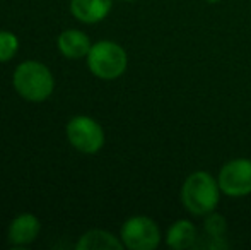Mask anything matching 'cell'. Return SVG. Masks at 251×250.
<instances>
[{
	"instance_id": "6da1fadb",
	"label": "cell",
	"mask_w": 251,
	"mask_h": 250,
	"mask_svg": "<svg viewBox=\"0 0 251 250\" xmlns=\"http://www.w3.org/2000/svg\"><path fill=\"white\" fill-rule=\"evenodd\" d=\"M221 194L222 190L214 175L205 170H197L181 184L179 200L192 216L205 218L217 209Z\"/></svg>"
},
{
	"instance_id": "7a4b0ae2",
	"label": "cell",
	"mask_w": 251,
	"mask_h": 250,
	"mask_svg": "<svg viewBox=\"0 0 251 250\" xmlns=\"http://www.w3.org/2000/svg\"><path fill=\"white\" fill-rule=\"evenodd\" d=\"M16 93L29 103H43L55 91V77L45 63L38 60L21 62L12 76Z\"/></svg>"
},
{
	"instance_id": "3957f363",
	"label": "cell",
	"mask_w": 251,
	"mask_h": 250,
	"mask_svg": "<svg viewBox=\"0 0 251 250\" xmlns=\"http://www.w3.org/2000/svg\"><path fill=\"white\" fill-rule=\"evenodd\" d=\"M87 69L94 77L102 81H115L125 74L128 67V55L125 48L111 40L93 43L86 57Z\"/></svg>"
},
{
	"instance_id": "277c9868",
	"label": "cell",
	"mask_w": 251,
	"mask_h": 250,
	"mask_svg": "<svg viewBox=\"0 0 251 250\" xmlns=\"http://www.w3.org/2000/svg\"><path fill=\"white\" fill-rule=\"evenodd\" d=\"M65 134L74 149L82 154H96L104 146V130L100 122L87 115H75L69 120Z\"/></svg>"
},
{
	"instance_id": "5b68a950",
	"label": "cell",
	"mask_w": 251,
	"mask_h": 250,
	"mask_svg": "<svg viewBox=\"0 0 251 250\" xmlns=\"http://www.w3.org/2000/svg\"><path fill=\"white\" fill-rule=\"evenodd\" d=\"M120 240L128 250H155L162 240L157 223L149 216H132L122 224Z\"/></svg>"
},
{
	"instance_id": "8992f818",
	"label": "cell",
	"mask_w": 251,
	"mask_h": 250,
	"mask_svg": "<svg viewBox=\"0 0 251 250\" xmlns=\"http://www.w3.org/2000/svg\"><path fill=\"white\" fill-rule=\"evenodd\" d=\"M222 194L232 199H241L251 194V160L236 158L222 165L217 175Z\"/></svg>"
},
{
	"instance_id": "52a82bcc",
	"label": "cell",
	"mask_w": 251,
	"mask_h": 250,
	"mask_svg": "<svg viewBox=\"0 0 251 250\" xmlns=\"http://www.w3.org/2000/svg\"><path fill=\"white\" fill-rule=\"evenodd\" d=\"M40 230L41 223L34 214H19L10 221L9 230H7V240L12 247H27L38 238Z\"/></svg>"
},
{
	"instance_id": "ba28073f",
	"label": "cell",
	"mask_w": 251,
	"mask_h": 250,
	"mask_svg": "<svg viewBox=\"0 0 251 250\" xmlns=\"http://www.w3.org/2000/svg\"><path fill=\"white\" fill-rule=\"evenodd\" d=\"M56 47L58 52L69 60H79V58H86L89 54L91 47V38L87 36L84 31L79 29H67L60 33L58 40H56Z\"/></svg>"
},
{
	"instance_id": "9c48e42d",
	"label": "cell",
	"mask_w": 251,
	"mask_h": 250,
	"mask_svg": "<svg viewBox=\"0 0 251 250\" xmlns=\"http://www.w3.org/2000/svg\"><path fill=\"white\" fill-rule=\"evenodd\" d=\"M113 0H70V14L79 23L98 24L111 12Z\"/></svg>"
},
{
	"instance_id": "30bf717a",
	"label": "cell",
	"mask_w": 251,
	"mask_h": 250,
	"mask_svg": "<svg viewBox=\"0 0 251 250\" xmlns=\"http://www.w3.org/2000/svg\"><path fill=\"white\" fill-rule=\"evenodd\" d=\"M197 238V226L190 220H176L166 231V245L173 250H186L195 247Z\"/></svg>"
},
{
	"instance_id": "8fae6325",
	"label": "cell",
	"mask_w": 251,
	"mask_h": 250,
	"mask_svg": "<svg viewBox=\"0 0 251 250\" xmlns=\"http://www.w3.org/2000/svg\"><path fill=\"white\" fill-rule=\"evenodd\" d=\"M77 250H122L123 242L120 237L106 230H89L77 240Z\"/></svg>"
},
{
	"instance_id": "7c38bea8",
	"label": "cell",
	"mask_w": 251,
	"mask_h": 250,
	"mask_svg": "<svg viewBox=\"0 0 251 250\" xmlns=\"http://www.w3.org/2000/svg\"><path fill=\"white\" fill-rule=\"evenodd\" d=\"M203 230H205V235L210 238L208 247H214V249L227 247V245L222 242L226 237V231H227V224H226L224 218L219 216V214H215V211L205 216Z\"/></svg>"
},
{
	"instance_id": "4fadbf2b",
	"label": "cell",
	"mask_w": 251,
	"mask_h": 250,
	"mask_svg": "<svg viewBox=\"0 0 251 250\" xmlns=\"http://www.w3.org/2000/svg\"><path fill=\"white\" fill-rule=\"evenodd\" d=\"M19 50V38L10 31H0V63L9 62Z\"/></svg>"
},
{
	"instance_id": "5bb4252c",
	"label": "cell",
	"mask_w": 251,
	"mask_h": 250,
	"mask_svg": "<svg viewBox=\"0 0 251 250\" xmlns=\"http://www.w3.org/2000/svg\"><path fill=\"white\" fill-rule=\"evenodd\" d=\"M207 2H208V3H217L219 0H207Z\"/></svg>"
},
{
	"instance_id": "9a60e30c",
	"label": "cell",
	"mask_w": 251,
	"mask_h": 250,
	"mask_svg": "<svg viewBox=\"0 0 251 250\" xmlns=\"http://www.w3.org/2000/svg\"><path fill=\"white\" fill-rule=\"evenodd\" d=\"M122 2H133V0H122Z\"/></svg>"
}]
</instances>
